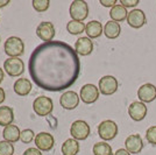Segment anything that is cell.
<instances>
[{
  "instance_id": "6da1fadb",
  "label": "cell",
  "mask_w": 156,
  "mask_h": 155,
  "mask_svg": "<svg viewBox=\"0 0 156 155\" xmlns=\"http://www.w3.org/2000/svg\"><path fill=\"white\" fill-rule=\"evenodd\" d=\"M28 69L33 82L39 88L59 92L76 83L80 74V61L70 45L51 41L34 49Z\"/></svg>"
},
{
  "instance_id": "7a4b0ae2",
  "label": "cell",
  "mask_w": 156,
  "mask_h": 155,
  "mask_svg": "<svg viewBox=\"0 0 156 155\" xmlns=\"http://www.w3.org/2000/svg\"><path fill=\"white\" fill-rule=\"evenodd\" d=\"M4 50L9 57H20L25 52V43L18 36H11L5 41Z\"/></svg>"
},
{
  "instance_id": "3957f363",
  "label": "cell",
  "mask_w": 156,
  "mask_h": 155,
  "mask_svg": "<svg viewBox=\"0 0 156 155\" xmlns=\"http://www.w3.org/2000/svg\"><path fill=\"white\" fill-rule=\"evenodd\" d=\"M4 70L11 77H19L25 72V63L19 57H8L4 62Z\"/></svg>"
},
{
  "instance_id": "277c9868",
  "label": "cell",
  "mask_w": 156,
  "mask_h": 155,
  "mask_svg": "<svg viewBox=\"0 0 156 155\" xmlns=\"http://www.w3.org/2000/svg\"><path fill=\"white\" fill-rule=\"evenodd\" d=\"M69 13L72 20L75 21H84L89 16V6L87 2L83 0H75L72 1L70 8H69Z\"/></svg>"
},
{
  "instance_id": "5b68a950",
  "label": "cell",
  "mask_w": 156,
  "mask_h": 155,
  "mask_svg": "<svg viewBox=\"0 0 156 155\" xmlns=\"http://www.w3.org/2000/svg\"><path fill=\"white\" fill-rule=\"evenodd\" d=\"M33 110L39 117H48L54 110V104L49 97L40 96L33 103Z\"/></svg>"
},
{
  "instance_id": "8992f818",
  "label": "cell",
  "mask_w": 156,
  "mask_h": 155,
  "mask_svg": "<svg viewBox=\"0 0 156 155\" xmlns=\"http://www.w3.org/2000/svg\"><path fill=\"white\" fill-rule=\"evenodd\" d=\"M98 134L105 141L113 140L118 135V125L113 120H104L98 125Z\"/></svg>"
},
{
  "instance_id": "52a82bcc",
  "label": "cell",
  "mask_w": 156,
  "mask_h": 155,
  "mask_svg": "<svg viewBox=\"0 0 156 155\" xmlns=\"http://www.w3.org/2000/svg\"><path fill=\"white\" fill-rule=\"evenodd\" d=\"M90 132H91L90 126L84 120H76L71 124L70 134H71L72 139H75L77 141H82V140L87 139V136L90 135Z\"/></svg>"
},
{
  "instance_id": "ba28073f",
  "label": "cell",
  "mask_w": 156,
  "mask_h": 155,
  "mask_svg": "<svg viewBox=\"0 0 156 155\" xmlns=\"http://www.w3.org/2000/svg\"><path fill=\"white\" fill-rule=\"evenodd\" d=\"M118 88H119V83H118V79L114 76L106 75V76L99 79L98 89H99V92L104 96L114 95L118 91Z\"/></svg>"
},
{
  "instance_id": "9c48e42d",
  "label": "cell",
  "mask_w": 156,
  "mask_h": 155,
  "mask_svg": "<svg viewBox=\"0 0 156 155\" xmlns=\"http://www.w3.org/2000/svg\"><path fill=\"white\" fill-rule=\"evenodd\" d=\"M99 89L93 84H85L82 86L79 92V98L85 104L96 103L99 98Z\"/></svg>"
},
{
  "instance_id": "30bf717a",
  "label": "cell",
  "mask_w": 156,
  "mask_h": 155,
  "mask_svg": "<svg viewBox=\"0 0 156 155\" xmlns=\"http://www.w3.org/2000/svg\"><path fill=\"white\" fill-rule=\"evenodd\" d=\"M55 34H56L55 27L49 21H42L39 26L36 27V35L42 41H44V43L51 42L52 39L55 38Z\"/></svg>"
},
{
  "instance_id": "8fae6325",
  "label": "cell",
  "mask_w": 156,
  "mask_h": 155,
  "mask_svg": "<svg viewBox=\"0 0 156 155\" xmlns=\"http://www.w3.org/2000/svg\"><path fill=\"white\" fill-rule=\"evenodd\" d=\"M35 145L36 148L40 149L41 152H49L55 145V139L52 134L48 132H40L35 136Z\"/></svg>"
},
{
  "instance_id": "7c38bea8",
  "label": "cell",
  "mask_w": 156,
  "mask_h": 155,
  "mask_svg": "<svg viewBox=\"0 0 156 155\" xmlns=\"http://www.w3.org/2000/svg\"><path fill=\"white\" fill-rule=\"evenodd\" d=\"M137 97L142 103H151L156 99V86L150 83L141 85L137 90Z\"/></svg>"
},
{
  "instance_id": "4fadbf2b",
  "label": "cell",
  "mask_w": 156,
  "mask_h": 155,
  "mask_svg": "<svg viewBox=\"0 0 156 155\" xmlns=\"http://www.w3.org/2000/svg\"><path fill=\"white\" fill-rule=\"evenodd\" d=\"M79 96L75 91H66L59 98V104L65 110H75L79 105Z\"/></svg>"
},
{
  "instance_id": "5bb4252c",
  "label": "cell",
  "mask_w": 156,
  "mask_h": 155,
  "mask_svg": "<svg viewBox=\"0 0 156 155\" xmlns=\"http://www.w3.org/2000/svg\"><path fill=\"white\" fill-rule=\"evenodd\" d=\"M147 106L142 102H133L128 106V114L134 121H142L147 116Z\"/></svg>"
},
{
  "instance_id": "9a60e30c",
  "label": "cell",
  "mask_w": 156,
  "mask_h": 155,
  "mask_svg": "<svg viewBox=\"0 0 156 155\" xmlns=\"http://www.w3.org/2000/svg\"><path fill=\"white\" fill-rule=\"evenodd\" d=\"M125 147L130 154H139L143 149V141L140 134H130L125 140Z\"/></svg>"
},
{
  "instance_id": "2e32d148",
  "label": "cell",
  "mask_w": 156,
  "mask_h": 155,
  "mask_svg": "<svg viewBox=\"0 0 156 155\" xmlns=\"http://www.w3.org/2000/svg\"><path fill=\"white\" fill-rule=\"evenodd\" d=\"M146 22H147L146 14L143 13L142 9H133L128 13L127 23L132 28H141L146 25Z\"/></svg>"
},
{
  "instance_id": "e0dca14e",
  "label": "cell",
  "mask_w": 156,
  "mask_h": 155,
  "mask_svg": "<svg viewBox=\"0 0 156 155\" xmlns=\"http://www.w3.org/2000/svg\"><path fill=\"white\" fill-rule=\"evenodd\" d=\"M75 50L80 56H87L93 52V42L87 36L79 38L75 43Z\"/></svg>"
},
{
  "instance_id": "ac0fdd59",
  "label": "cell",
  "mask_w": 156,
  "mask_h": 155,
  "mask_svg": "<svg viewBox=\"0 0 156 155\" xmlns=\"http://www.w3.org/2000/svg\"><path fill=\"white\" fill-rule=\"evenodd\" d=\"M32 89H33L32 82L28 78H19V79L15 81V83L13 85L14 92L18 96H21V97L28 96L30 93Z\"/></svg>"
},
{
  "instance_id": "d6986e66",
  "label": "cell",
  "mask_w": 156,
  "mask_h": 155,
  "mask_svg": "<svg viewBox=\"0 0 156 155\" xmlns=\"http://www.w3.org/2000/svg\"><path fill=\"white\" fill-rule=\"evenodd\" d=\"M85 33L89 39H98L104 33V27L101 25V22H99L97 20H92L90 22H87V25L85 27Z\"/></svg>"
},
{
  "instance_id": "ffe728a7",
  "label": "cell",
  "mask_w": 156,
  "mask_h": 155,
  "mask_svg": "<svg viewBox=\"0 0 156 155\" xmlns=\"http://www.w3.org/2000/svg\"><path fill=\"white\" fill-rule=\"evenodd\" d=\"M20 135H21V131H20L16 125L12 124V125H8L6 127H4L2 136H4L5 141L15 143V142H18L20 140Z\"/></svg>"
},
{
  "instance_id": "44dd1931",
  "label": "cell",
  "mask_w": 156,
  "mask_h": 155,
  "mask_svg": "<svg viewBox=\"0 0 156 155\" xmlns=\"http://www.w3.org/2000/svg\"><path fill=\"white\" fill-rule=\"evenodd\" d=\"M128 13L129 12H127V8L126 7H124L122 5H120V4H117L115 6L111 8L110 16L111 19H112V21H115V22L119 23V22H121V21L127 19Z\"/></svg>"
},
{
  "instance_id": "7402d4cb",
  "label": "cell",
  "mask_w": 156,
  "mask_h": 155,
  "mask_svg": "<svg viewBox=\"0 0 156 155\" xmlns=\"http://www.w3.org/2000/svg\"><path fill=\"white\" fill-rule=\"evenodd\" d=\"M14 121V111L9 106H0V126L6 127Z\"/></svg>"
},
{
  "instance_id": "603a6c76",
  "label": "cell",
  "mask_w": 156,
  "mask_h": 155,
  "mask_svg": "<svg viewBox=\"0 0 156 155\" xmlns=\"http://www.w3.org/2000/svg\"><path fill=\"white\" fill-rule=\"evenodd\" d=\"M121 33V27L115 21H107L104 26V34L107 39H117Z\"/></svg>"
},
{
  "instance_id": "cb8c5ba5",
  "label": "cell",
  "mask_w": 156,
  "mask_h": 155,
  "mask_svg": "<svg viewBox=\"0 0 156 155\" xmlns=\"http://www.w3.org/2000/svg\"><path fill=\"white\" fill-rule=\"evenodd\" d=\"M79 152V143L75 139H68L62 145L63 155H77Z\"/></svg>"
},
{
  "instance_id": "d4e9b609",
  "label": "cell",
  "mask_w": 156,
  "mask_h": 155,
  "mask_svg": "<svg viewBox=\"0 0 156 155\" xmlns=\"http://www.w3.org/2000/svg\"><path fill=\"white\" fill-rule=\"evenodd\" d=\"M92 152H93V155H113L112 147L105 141H100L94 143L93 148H92Z\"/></svg>"
},
{
  "instance_id": "484cf974",
  "label": "cell",
  "mask_w": 156,
  "mask_h": 155,
  "mask_svg": "<svg viewBox=\"0 0 156 155\" xmlns=\"http://www.w3.org/2000/svg\"><path fill=\"white\" fill-rule=\"evenodd\" d=\"M85 27H86V25H84V22L70 20L66 23V31L71 35H79V34L85 32Z\"/></svg>"
},
{
  "instance_id": "4316f807",
  "label": "cell",
  "mask_w": 156,
  "mask_h": 155,
  "mask_svg": "<svg viewBox=\"0 0 156 155\" xmlns=\"http://www.w3.org/2000/svg\"><path fill=\"white\" fill-rule=\"evenodd\" d=\"M32 5L36 12L43 13V12H46L47 9L49 8L50 1H49V0H33Z\"/></svg>"
},
{
  "instance_id": "83f0119b",
  "label": "cell",
  "mask_w": 156,
  "mask_h": 155,
  "mask_svg": "<svg viewBox=\"0 0 156 155\" xmlns=\"http://www.w3.org/2000/svg\"><path fill=\"white\" fill-rule=\"evenodd\" d=\"M35 133L33 132V129L26 128L21 132V135H20V140L22 143H30L33 140H35Z\"/></svg>"
},
{
  "instance_id": "f1b7e54d",
  "label": "cell",
  "mask_w": 156,
  "mask_h": 155,
  "mask_svg": "<svg viewBox=\"0 0 156 155\" xmlns=\"http://www.w3.org/2000/svg\"><path fill=\"white\" fill-rule=\"evenodd\" d=\"M14 146L8 141H0V155H13Z\"/></svg>"
},
{
  "instance_id": "f546056e",
  "label": "cell",
  "mask_w": 156,
  "mask_h": 155,
  "mask_svg": "<svg viewBox=\"0 0 156 155\" xmlns=\"http://www.w3.org/2000/svg\"><path fill=\"white\" fill-rule=\"evenodd\" d=\"M146 139L149 143L156 146V126H150L146 131Z\"/></svg>"
},
{
  "instance_id": "4dcf8cb0",
  "label": "cell",
  "mask_w": 156,
  "mask_h": 155,
  "mask_svg": "<svg viewBox=\"0 0 156 155\" xmlns=\"http://www.w3.org/2000/svg\"><path fill=\"white\" fill-rule=\"evenodd\" d=\"M139 4V0H120V5L128 8V7H135Z\"/></svg>"
},
{
  "instance_id": "1f68e13d",
  "label": "cell",
  "mask_w": 156,
  "mask_h": 155,
  "mask_svg": "<svg viewBox=\"0 0 156 155\" xmlns=\"http://www.w3.org/2000/svg\"><path fill=\"white\" fill-rule=\"evenodd\" d=\"M117 2V0H100V4L104 7H114Z\"/></svg>"
},
{
  "instance_id": "d6a6232c",
  "label": "cell",
  "mask_w": 156,
  "mask_h": 155,
  "mask_svg": "<svg viewBox=\"0 0 156 155\" xmlns=\"http://www.w3.org/2000/svg\"><path fill=\"white\" fill-rule=\"evenodd\" d=\"M23 155H42V153L37 148H28L25 150Z\"/></svg>"
},
{
  "instance_id": "836d02e7",
  "label": "cell",
  "mask_w": 156,
  "mask_h": 155,
  "mask_svg": "<svg viewBox=\"0 0 156 155\" xmlns=\"http://www.w3.org/2000/svg\"><path fill=\"white\" fill-rule=\"evenodd\" d=\"M114 155H130V153L126 148H120L114 153Z\"/></svg>"
},
{
  "instance_id": "e575fe53",
  "label": "cell",
  "mask_w": 156,
  "mask_h": 155,
  "mask_svg": "<svg viewBox=\"0 0 156 155\" xmlns=\"http://www.w3.org/2000/svg\"><path fill=\"white\" fill-rule=\"evenodd\" d=\"M5 99H6V93L2 88H0V105L5 102Z\"/></svg>"
},
{
  "instance_id": "d590c367",
  "label": "cell",
  "mask_w": 156,
  "mask_h": 155,
  "mask_svg": "<svg viewBox=\"0 0 156 155\" xmlns=\"http://www.w3.org/2000/svg\"><path fill=\"white\" fill-rule=\"evenodd\" d=\"M9 2H11L9 0H0V8H2V7L7 6Z\"/></svg>"
},
{
  "instance_id": "8d00e7d4",
  "label": "cell",
  "mask_w": 156,
  "mask_h": 155,
  "mask_svg": "<svg viewBox=\"0 0 156 155\" xmlns=\"http://www.w3.org/2000/svg\"><path fill=\"white\" fill-rule=\"evenodd\" d=\"M4 78H5V72H4V69H1V68H0V84L2 83Z\"/></svg>"
}]
</instances>
